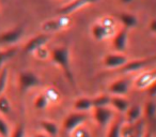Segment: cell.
<instances>
[{"instance_id":"1f68e13d","label":"cell","mask_w":156,"mask_h":137,"mask_svg":"<svg viewBox=\"0 0 156 137\" xmlns=\"http://www.w3.org/2000/svg\"><path fill=\"white\" fill-rule=\"evenodd\" d=\"M141 137H154V136L150 131H147V132H144L142 135H141Z\"/></svg>"},{"instance_id":"e0dca14e","label":"cell","mask_w":156,"mask_h":137,"mask_svg":"<svg viewBox=\"0 0 156 137\" xmlns=\"http://www.w3.org/2000/svg\"><path fill=\"white\" fill-rule=\"evenodd\" d=\"M125 123L123 118H115L111 124L107 128V136L106 137H122V130Z\"/></svg>"},{"instance_id":"8992f818","label":"cell","mask_w":156,"mask_h":137,"mask_svg":"<svg viewBox=\"0 0 156 137\" xmlns=\"http://www.w3.org/2000/svg\"><path fill=\"white\" fill-rule=\"evenodd\" d=\"M134 85V81L129 76H124L112 81L108 86V93L110 96H125Z\"/></svg>"},{"instance_id":"484cf974","label":"cell","mask_w":156,"mask_h":137,"mask_svg":"<svg viewBox=\"0 0 156 137\" xmlns=\"http://www.w3.org/2000/svg\"><path fill=\"white\" fill-rule=\"evenodd\" d=\"M12 126L10 123L2 117L0 116V137H10L12 133Z\"/></svg>"},{"instance_id":"836d02e7","label":"cell","mask_w":156,"mask_h":137,"mask_svg":"<svg viewBox=\"0 0 156 137\" xmlns=\"http://www.w3.org/2000/svg\"><path fill=\"white\" fill-rule=\"evenodd\" d=\"M26 137H31V136H26Z\"/></svg>"},{"instance_id":"30bf717a","label":"cell","mask_w":156,"mask_h":137,"mask_svg":"<svg viewBox=\"0 0 156 137\" xmlns=\"http://www.w3.org/2000/svg\"><path fill=\"white\" fill-rule=\"evenodd\" d=\"M48 41H49V35L48 34L42 33V34L35 35V37L31 38L26 43V45L24 47L25 52L26 54H34L35 52L43 48L47 44Z\"/></svg>"},{"instance_id":"5b68a950","label":"cell","mask_w":156,"mask_h":137,"mask_svg":"<svg viewBox=\"0 0 156 137\" xmlns=\"http://www.w3.org/2000/svg\"><path fill=\"white\" fill-rule=\"evenodd\" d=\"M41 85V78L32 71H23L18 75V87L22 92H27Z\"/></svg>"},{"instance_id":"ffe728a7","label":"cell","mask_w":156,"mask_h":137,"mask_svg":"<svg viewBox=\"0 0 156 137\" xmlns=\"http://www.w3.org/2000/svg\"><path fill=\"white\" fill-rule=\"evenodd\" d=\"M17 54V48L10 47L7 49H0V70L5 67V64L9 60H11Z\"/></svg>"},{"instance_id":"52a82bcc","label":"cell","mask_w":156,"mask_h":137,"mask_svg":"<svg viewBox=\"0 0 156 137\" xmlns=\"http://www.w3.org/2000/svg\"><path fill=\"white\" fill-rule=\"evenodd\" d=\"M128 62V59L125 55L121 52H113V54H108L103 59V64L108 70H119L122 67Z\"/></svg>"},{"instance_id":"ba28073f","label":"cell","mask_w":156,"mask_h":137,"mask_svg":"<svg viewBox=\"0 0 156 137\" xmlns=\"http://www.w3.org/2000/svg\"><path fill=\"white\" fill-rule=\"evenodd\" d=\"M24 27L16 26L14 28L10 29L8 31H5L0 34V44L2 45H14L18 43L24 34Z\"/></svg>"},{"instance_id":"9c48e42d","label":"cell","mask_w":156,"mask_h":137,"mask_svg":"<svg viewBox=\"0 0 156 137\" xmlns=\"http://www.w3.org/2000/svg\"><path fill=\"white\" fill-rule=\"evenodd\" d=\"M101 1V0H73L71 2H69L67 5L61 7L60 9L57 11V13L60 14L62 16L65 15H69V14H73L75 12L79 11L80 9H83L86 5H90L96 3Z\"/></svg>"},{"instance_id":"9a60e30c","label":"cell","mask_w":156,"mask_h":137,"mask_svg":"<svg viewBox=\"0 0 156 137\" xmlns=\"http://www.w3.org/2000/svg\"><path fill=\"white\" fill-rule=\"evenodd\" d=\"M93 103H92L91 98H87V96H81L75 100L73 104L74 111H79V113H85L89 114L93 110Z\"/></svg>"},{"instance_id":"cb8c5ba5","label":"cell","mask_w":156,"mask_h":137,"mask_svg":"<svg viewBox=\"0 0 156 137\" xmlns=\"http://www.w3.org/2000/svg\"><path fill=\"white\" fill-rule=\"evenodd\" d=\"M49 104H50V102L45 93H40L39 96L34 99V102H33L34 108L37 109V110H44V109H46L49 106Z\"/></svg>"},{"instance_id":"6da1fadb","label":"cell","mask_w":156,"mask_h":137,"mask_svg":"<svg viewBox=\"0 0 156 137\" xmlns=\"http://www.w3.org/2000/svg\"><path fill=\"white\" fill-rule=\"evenodd\" d=\"M50 60L54 64L59 67L65 75L69 83L75 88V78L71 64V52L66 46H58L50 52Z\"/></svg>"},{"instance_id":"277c9868","label":"cell","mask_w":156,"mask_h":137,"mask_svg":"<svg viewBox=\"0 0 156 137\" xmlns=\"http://www.w3.org/2000/svg\"><path fill=\"white\" fill-rule=\"evenodd\" d=\"M155 60H156V57H150V58H144V59H135V60L132 61L128 60V62L124 67H122L121 69L117 70V72L122 75L134 74V73L145 70Z\"/></svg>"},{"instance_id":"4dcf8cb0","label":"cell","mask_w":156,"mask_h":137,"mask_svg":"<svg viewBox=\"0 0 156 137\" xmlns=\"http://www.w3.org/2000/svg\"><path fill=\"white\" fill-rule=\"evenodd\" d=\"M31 137H49V136H47L45 133H43L41 131V132H37L34 135H33V136H31Z\"/></svg>"},{"instance_id":"5bb4252c","label":"cell","mask_w":156,"mask_h":137,"mask_svg":"<svg viewBox=\"0 0 156 137\" xmlns=\"http://www.w3.org/2000/svg\"><path fill=\"white\" fill-rule=\"evenodd\" d=\"M130 103L125 96H111L110 100V107L115 110V113H118L120 115H124L129 108Z\"/></svg>"},{"instance_id":"7402d4cb","label":"cell","mask_w":156,"mask_h":137,"mask_svg":"<svg viewBox=\"0 0 156 137\" xmlns=\"http://www.w3.org/2000/svg\"><path fill=\"white\" fill-rule=\"evenodd\" d=\"M110 100H111L110 94H100V96H95V98L92 99L93 107L94 108H100V107H109L110 106Z\"/></svg>"},{"instance_id":"603a6c76","label":"cell","mask_w":156,"mask_h":137,"mask_svg":"<svg viewBox=\"0 0 156 137\" xmlns=\"http://www.w3.org/2000/svg\"><path fill=\"white\" fill-rule=\"evenodd\" d=\"M11 113H12L11 101L5 94L0 96V116H9Z\"/></svg>"},{"instance_id":"d6a6232c","label":"cell","mask_w":156,"mask_h":137,"mask_svg":"<svg viewBox=\"0 0 156 137\" xmlns=\"http://www.w3.org/2000/svg\"><path fill=\"white\" fill-rule=\"evenodd\" d=\"M122 3H124V5H128V3H130V2H133L134 0H120Z\"/></svg>"},{"instance_id":"d6986e66","label":"cell","mask_w":156,"mask_h":137,"mask_svg":"<svg viewBox=\"0 0 156 137\" xmlns=\"http://www.w3.org/2000/svg\"><path fill=\"white\" fill-rule=\"evenodd\" d=\"M120 20H121L123 28L128 30L130 28H135L138 25V18L130 13H122L120 15Z\"/></svg>"},{"instance_id":"4316f807","label":"cell","mask_w":156,"mask_h":137,"mask_svg":"<svg viewBox=\"0 0 156 137\" xmlns=\"http://www.w3.org/2000/svg\"><path fill=\"white\" fill-rule=\"evenodd\" d=\"M69 135H71V137H93L90 128H86L85 124L79 126L78 128H76V130L74 131V132H72Z\"/></svg>"},{"instance_id":"d4e9b609","label":"cell","mask_w":156,"mask_h":137,"mask_svg":"<svg viewBox=\"0 0 156 137\" xmlns=\"http://www.w3.org/2000/svg\"><path fill=\"white\" fill-rule=\"evenodd\" d=\"M8 81H9V69L5 67L0 70V96H2L5 93L8 86Z\"/></svg>"},{"instance_id":"3957f363","label":"cell","mask_w":156,"mask_h":137,"mask_svg":"<svg viewBox=\"0 0 156 137\" xmlns=\"http://www.w3.org/2000/svg\"><path fill=\"white\" fill-rule=\"evenodd\" d=\"M89 118H90L89 114L73 111V113H69V115L64 118L63 123H62V128L65 133L71 134L76 128L83 125V124H86V122L89 120Z\"/></svg>"},{"instance_id":"ac0fdd59","label":"cell","mask_w":156,"mask_h":137,"mask_svg":"<svg viewBox=\"0 0 156 137\" xmlns=\"http://www.w3.org/2000/svg\"><path fill=\"white\" fill-rule=\"evenodd\" d=\"M92 35L96 41H102L105 38H107V35L109 34V29L108 26L103 24H95L92 27Z\"/></svg>"},{"instance_id":"7a4b0ae2","label":"cell","mask_w":156,"mask_h":137,"mask_svg":"<svg viewBox=\"0 0 156 137\" xmlns=\"http://www.w3.org/2000/svg\"><path fill=\"white\" fill-rule=\"evenodd\" d=\"M92 119L95 122V124L101 128H108L111 122L115 120V113L110 106L109 107H100L94 108L91 111Z\"/></svg>"},{"instance_id":"4fadbf2b","label":"cell","mask_w":156,"mask_h":137,"mask_svg":"<svg viewBox=\"0 0 156 137\" xmlns=\"http://www.w3.org/2000/svg\"><path fill=\"white\" fill-rule=\"evenodd\" d=\"M128 44V30L122 28L115 33V38L112 40V47L117 52H121L126 49Z\"/></svg>"},{"instance_id":"7c38bea8","label":"cell","mask_w":156,"mask_h":137,"mask_svg":"<svg viewBox=\"0 0 156 137\" xmlns=\"http://www.w3.org/2000/svg\"><path fill=\"white\" fill-rule=\"evenodd\" d=\"M143 117L142 106L139 104L130 105L129 108L124 114V121L127 124H136L141 121Z\"/></svg>"},{"instance_id":"2e32d148","label":"cell","mask_w":156,"mask_h":137,"mask_svg":"<svg viewBox=\"0 0 156 137\" xmlns=\"http://www.w3.org/2000/svg\"><path fill=\"white\" fill-rule=\"evenodd\" d=\"M40 128L43 133H45L49 137H57L60 133V128L55 121L44 119L40 122Z\"/></svg>"},{"instance_id":"f546056e","label":"cell","mask_w":156,"mask_h":137,"mask_svg":"<svg viewBox=\"0 0 156 137\" xmlns=\"http://www.w3.org/2000/svg\"><path fill=\"white\" fill-rule=\"evenodd\" d=\"M149 28H150V30H151L152 32L156 33V18H154V20H151Z\"/></svg>"},{"instance_id":"44dd1931","label":"cell","mask_w":156,"mask_h":137,"mask_svg":"<svg viewBox=\"0 0 156 137\" xmlns=\"http://www.w3.org/2000/svg\"><path fill=\"white\" fill-rule=\"evenodd\" d=\"M143 109V117L149 120H152L156 117V102L154 100H150L145 102Z\"/></svg>"},{"instance_id":"83f0119b","label":"cell","mask_w":156,"mask_h":137,"mask_svg":"<svg viewBox=\"0 0 156 137\" xmlns=\"http://www.w3.org/2000/svg\"><path fill=\"white\" fill-rule=\"evenodd\" d=\"M26 128L23 124H17L12 128V133L10 137H26Z\"/></svg>"},{"instance_id":"f1b7e54d","label":"cell","mask_w":156,"mask_h":137,"mask_svg":"<svg viewBox=\"0 0 156 137\" xmlns=\"http://www.w3.org/2000/svg\"><path fill=\"white\" fill-rule=\"evenodd\" d=\"M147 94H149L150 98H151L152 100H154V99L156 98V81H154V83L147 88Z\"/></svg>"},{"instance_id":"8fae6325","label":"cell","mask_w":156,"mask_h":137,"mask_svg":"<svg viewBox=\"0 0 156 137\" xmlns=\"http://www.w3.org/2000/svg\"><path fill=\"white\" fill-rule=\"evenodd\" d=\"M154 81H156V69L147 71V72H143L142 74H140L134 81L133 86L139 90L147 89Z\"/></svg>"}]
</instances>
